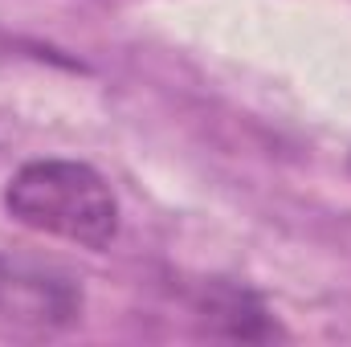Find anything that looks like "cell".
I'll list each match as a JSON object with an SVG mask.
<instances>
[{"label":"cell","mask_w":351,"mask_h":347,"mask_svg":"<svg viewBox=\"0 0 351 347\" xmlns=\"http://www.w3.org/2000/svg\"><path fill=\"white\" fill-rule=\"evenodd\" d=\"M4 208L16 225L82 246L106 250L119 237V196L106 176L82 160H29L4 184Z\"/></svg>","instance_id":"cell-1"}]
</instances>
